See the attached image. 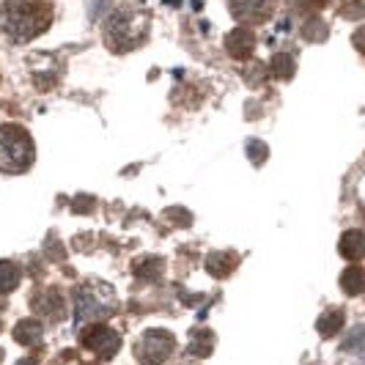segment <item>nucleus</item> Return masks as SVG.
Masks as SVG:
<instances>
[{
	"label": "nucleus",
	"mask_w": 365,
	"mask_h": 365,
	"mask_svg": "<svg viewBox=\"0 0 365 365\" xmlns=\"http://www.w3.org/2000/svg\"><path fill=\"white\" fill-rule=\"evenodd\" d=\"M55 22L53 0H3L0 3V41L22 47L47 34Z\"/></svg>",
	"instance_id": "obj_1"
},
{
	"label": "nucleus",
	"mask_w": 365,
	"mask_h": 365,
	"mask_svg": "<svg viewBox=\"0 0 365 365\" xmlns=\"http://www.w3.org/2000/svg\"><path fill=\"white\" fill-rule=\"evenodd\" d=\"M151 14L143 6H118L105 22V44L113 53H132L148 36Z\"/></svg>",
	"instance_id": "obj_2"
},
{
	"label": "nucleus",
	"mask_w": 365,
	"mask_h": 365,
	"mask_svg": "<svg viewBox=\"0 0 365 365\" xmlns=\"http://www.w3.org/2000/svg\"><path fill=\"white\" fill-rule=\"evenodd\" d=\"M36 160V143L22 124H0V173H25Z\"/></svg>",
	"instance_id": "obj_3"
},
{
	"label": "nucleus",
	"mask_w": 365,
	"mask_h": 365,
	"mask_svg": "<svg viewBox=\"0 0 365 365\" xmlns=\"http://www.w3.org/2000/svg\"><path fill=\"white\" fill-rule=\"evenodd\" d=\"M113 308H115L113 292L102 283H86L74 294V319L83 324L108 316V313H113Z\"/></svg>",
	"instance_id": "obj_4"
},
{
	"label": "nucleus",
	"mask_w": 365,
	"mask_h": 365,
	"mask_svg": "<svg viewBox=\"0 0 365 365\" xmlns=\"http://www.w3.org/2000/svg\"><path fill=\"white\" fill-rule=\"evenodd\" d=\"M80 346L86 349L93 360H110L121 349V338L108 324H88L80 332Z\"/></svg>",
	"instance_id": "obj_5"
},
{
	"label": "nucleus",
	"mask_w": 365,
	"mask_h": 365,
	"mask_svg": "<svg viewBox=\"0 0 365 365\" xmlns=\"http://www.w3.org/2000/svg\"><path fill=\"white\" fill-rule=\"evenodd\" d=\"M173 346H176V338L168 329H148L146 335L138 341L135 354L143 365H160L170 357Z\"/></svg>",
	"instance_id": "obj_6"
},
{
	"label": "nucleus",
	"mask_w": 365,
	"mask_h": 365,
	"mask_svg": "<svg viewBox=\"0 0 365 365\" xmlns=\"http://www.w3.org/2000/svg\"><path fill=\"white\" fill-rule=\"evenodd\" d=\"M231 17L242 25H261L274 17L277 0H228Z\"/></svg>",
	"instance_id": "obj_7"
},
{
	"label": "nucleus",
	"mask_w": 365,
	"mask_h": 365,
	"mask_svg": "<svg viewBox=\"0 0 365 365\" xmlns=\"http://www.w3.org/2000/svg\"><path fill=\"white\" fill-rule=\"evenodd\" d=\"M222 47L234 61H247V58H253V50H256V34L250 28H237L225 36Z\"/></svg>",
	"instance_id": "obj_8"
},
{
	"label": "nucleus",
	"mask_w": 365,
	"mask_h": 365,
	"mask_svg": "<svg viewBox=\"0 0 365 365\" xmlns=\"http://www.w3.org/2000/svg\"><path fill=\"white\" fill-rule=\"evenodd\" d=\"M297 72V53L294 50H280L272 55L269 61V74H274L277 80H292Z\"/></svg>",
	"instance_id": "obj_9"
},
{
	"label": "nucleus",
	"mask_w": 365,
	"mask_h": 365,
	"mask_svg": "<svg viewBox=\"0 0 365 365\" xmlns=\"http://www.w3.org/2000/svg\"><path fill=\"white\" fill-rule=\"evenodd\" d=\"M63 294L58 292V289H47L44 294H38L36 299H34V311H38L41 316H50V319H55V316H61V311H63Z\"/></svg>",
	"instance_id": "obj_10"
},
{
	"label": "nucleus",
	"mask_w": 365,
	"mask_h": 365,
	"mask_svg": "<svg viewBox=\"0 0 365 365\" xmlns=\"http://www.w3.org/2000/svg\"><path fill=\"white\" fill-rule=\"evenodd\" d=\"M338 250H341V256L349 258V261H360L365 258V234L363 231H346L344 237H341V245H338Z\"/></svg>",
	"instance_id": "obj_11"
},
{
	"label": "nucleus",
	"mask_w": 365,
	"mask_h": 365,
	"mask_svg": "<svg viewBox=\"0 0 365 365\" xmlns=\"http://www.w3.org/2000/svg\"><path fill=\"white\" fill-rule=\"evenodd\" d=\"M41 335H44V327H41V322H36V319H22L17 327H14V341L22 344V346L38 344Z\"/></svg>",
	"instance_id": "obj_12"
},
{
	"label": "nucleus",
	"mask_w": 365,
	"mask_h": 365,
	"mask_svg": "<svg viewBox=\"0 0 365 365\" xmlns=\"http://www.w3.org/2000/svg\"><path fill=\"white\" fill-rule=\"evenodd\" d=\"M239 258L237 253H212L206 258V269L215 274V277H228V274L237 269Z\"/></svg>",
	"instance_id": "obj_13"
},
{
	"label": "nucleus",
	"mask_w": 365,
	"mask_h": 365,
	"mask_svg": "<svg viewBox=\"0 0 365 365\" xmlns=\"http://www.w3.org/2000/svg\"><path fill=\"white\" fill-rule=\"evenodd\" d=\"M341 289L349 294V297H357V294L365 292V272L360 267H346L344 272H341Z\"/></svg>",
	"instance_id": "obj_14"
},
{
	"label": "nucleus",
	"mask_w": 365,
	"mask_h": 365,
	"mask_svg": "<svg viewBox=\"0 0 365 365\" xmlns=\"http://www.w3.org/2000/svg\"><path fill=\"white\" fill-rule=\"evenodd\" d=\"M19 277H22V272L14 261H0V297L14 292L19 286Z\"/></svg>",
	"instance_id": "obj_15"
},
{
	"label": "nucleus",
	"mask_w": 365,
	"mask_h": 365,
	"mask_svg": "<svg viewBox=\"0 0 365 365\" xmlns=\"http://www.w3.org/2000/svg\"><path fill=\"white\" fill-rule=\"evenodd\" d=\"M316 327H319V332H322L324 338H332L338 329L344 327V311H327L316 322Z\"/></svg>",
	"instance_id": "obj_16"
},
{
	"label": "nucleus",
	"mask_w": 365,
	"mask_h": 365,
	"mask_svg": "<svg viewBox=\"0 0 365 365\" xmlns=\"http://www.w3.org/2000/svg\"><path fill=\"white\" fill-rule=\"evenodd\" d=\"M302 38L305 41H324L327 38V22L319 17H311L302 25Z\"/></svg>",
	"instance_id": "obj_17"
},
{
	"label": "nucleus",
	"mask_w": 365,
	"mask_h": 365,
	"mask_svg": "<svg viewBox=\"0 0 365 365\" xmlns=\"http://www.w3.org/2000/svg\"><path fill=\"white\" fill-rule=\"evenodd\" d=\"M269 80V69L264 66V63H258V61H250V66L245 69V83L250 86V88H258V86H264Z\"/></svg>",
	"instance_id": "obj_18"
},
{
	"label": "nucleus",
	"mask_w": 365,
	"mask_h": 365,
	"mask_svg": "<svg viewBox=\"0 0 365 365\" xmlns=\"http://www.w3.org/2000/svg\"><path fill=\"white\" fill-rule=\"evenodd\" d=\"M338 14L344 19H360V17H365V3L363 0H341Z\"/></svg>",
	"instance_id": "obj_19"
},
{
	"label": "nucleus",
	"mask_w": 365,
	"mask_h": 365,
	"mask_svg": "<svg viewBox=\"0 0 365 365\" xmlns=\"http://www.w3.org/2000/svg\"><path fill=\"white\" fill-rule=\"evenodd\" d=\"M286 3L297 14H313V11H322L329 0H286Z\"/></svg>",
	"instance_id": "obj_20"
},
{
	"label": "nucleus",
	"mask_w": 365,
	"mask_h": 365,
	"mask_svg": "<svg viewBox=\"0 0 365 365\" xmlns=\"http://www.w3.org/2000/svg\"><path fill=\"white\" fill-rule=\"evenodd\" d=\"M247 157H253L256 165H261L264 160H267V146L258 143V140H250V143H247Z\"/></svg>",
	"instance_id": "obj_21"
},
{
	"label": "nucleus",
	"mask_w": 365,
	"mask_h": 365,
	"mask_svg": "<svg viewBox=\"0 0 365 365\" xmlns=\"http://www.w3.org/2000/svg\"><path fill=\"white\" fill-rule=\"evenodd\" d=\"M351 44H354V47H357V50L365 55V28L354 31V36H351Z\"/></svg>",
	"instance_id": "obj_22"
},
{
	"label": "nucleus",
	"mask_w": 365,
	"mask_h": 365,
	"mask_svg": "<svg viewBox=\"0 0 365 365\" xmlns=\"http://www.w3.org/2000/svg\"><path fill=\"white\" fill-rule=\"evenodd\" d=\"M17 365H34V360H25V363H22V360H19Z\"/></svg>",
	"instance_id": "obj_23"
},
{
	"label": "nucleus",
	"mask_w": 365,
	"mask_h": 365,
	"mask_svg": "<svg viewBox=\"0 0 365 365\" xmlns=\"http://www.w3.org/2000/svg\"><path fill=\"white\" fill-rule=\"evenodd\" d=\"M0 329H3V322H0Z\"/></svg>",
	"instance_id": "obj_24"
}]
</instances>
